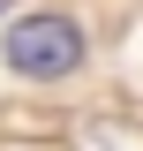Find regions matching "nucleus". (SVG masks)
Masks as SVG:
<instances>
[{
  "instance_id": "f257e3e1",
  "label": "nucleus",
  "mask_w": 143,
  "mask_h": 151,
  "mask_svg": "<svg viewBox=\"0 0 143 151\" xmlns=\"http://www.w3.org/2000/svg\"><path fill=\"white\" fill-rule=\"evenodd\" d=\"M0 53H8L15 76H38V83H45V76H68L75 60H83V30H75L68 15H23Z\"/></svg>"
},
{
  "instance_id": "f03ea898",
  "label": "nucleus",
  "mask_w": 143,
  "mask_h": 151,
  "mask_svg": "<svg viewBox=\"0 0 143 151\" xmlns=\"http://www.w3.org/2000/svg\"><path fill=\"white\" fill-rule=\"evenodd\" d=\"M0 8H8V0H0Z\"/></svg>"
}]
</instances>
